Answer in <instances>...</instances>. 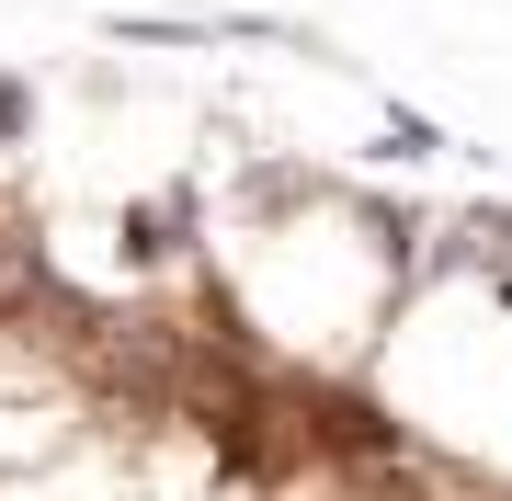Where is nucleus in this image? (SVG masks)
Masks as SVG:
<instances>
[{
    "mask_svg": "<svg viewBox=\"0 0 512 501\" xmlns=\"http://www.w3.org/2000/svg\"><path fill=\"white\" fill-rule=\"evenodd\" d=\"M285 433H296L308 467H330V479H365V467L421 456V433L399 422V399H387L376 376H319V365H285Z\"/></svg>",
    "mask_w": 512,
    "mask_h": 501,
    "instance_id": "1",
    "label": "nucleus"
},
{
    "mask_svg": "<svg viewBox=\"0 0 512 501\" xmlns=\"http://www.w3.org/2000/svg\"><path fill=\"white\" fill-rule=\"evenodd\" d=\"M205 240V183L183 171V183H160V194H137L126 217H114V262L126 274H160V262H183Z\"/></svg>",
    "mask_w": 512,
    "mask_h": 501,
    "instance_id": "2",
    "label": "nucleus"
},
{
    "mask_svg": "<svg viewBox=\"0 0 512 501\" xmlns=\"http://www.w3.org/2000/svg\"><path fill=\"white\" fill-rule=\"evenodd\" d=\"M342 217L365 228V251L399 274V297L421 285V240H433V205H410V194H342Z\"/></svg>",
    "mask_w": 512,
    "mask_h": 501,
    "instance_id": "3",
    "label": "nucleus"
},
{
    "mask_svg": "<svg viewBox=\"0 0 512 501\" xmlns=\"http://www.w3.org/2000/svg\"><path fill=\"white\" fill-rule=\"evenodd\" d=\"M330 183L319 171H296V160H251L239 171V205H251V217H296V205H319Z\"/></svg>",
    "mask_w": 512,
    "mask_h": 501,
    "instance_id": "4",
    "label": "nucleus"
},
{
    "mask_svg": "<svg viewBox=\"0 0 512 501\" xmlns=\"http://www.w3.org/2000/svg\"><path fill=\"white\" fill-rule=\"evenodd\" d=\"M376 149H387V160H444V149H456V137H444L433 114H410V103H387V126H376Z\"/></svg>",
    "mask_w": 512,
    "mask_h": 501,
    "instance_id": "5",
    "label": "nucleus"
},
{
    "mask_svg": "<svg viewBox=\"0 0 512 501\" xmlns=\"http://www.w3.org/2000/svg\"><path fill=\"white\" fill-rule=\"evenodd\" d=\"M0 217H12V205H0Z\"/></svg>",
    "mask_w": 512,
    "mask_h": 501,
    "instance_id": "6",
    "label": "nucleus"
},
{
    "mask_svg": "<svg viewBox=\"0 0 512 501\" xmlns=\"http://www.w3.org/2000/svg\"><path fill=\"white\" fill-rule=\"evenodd\" d=\"M501 501H512V490H501Z\"/></svg>",
    "mask_w": 512,
    "mask_h": 501,
    "instance_id": "7",
    "label": "nucleus"
}]
</instances>
